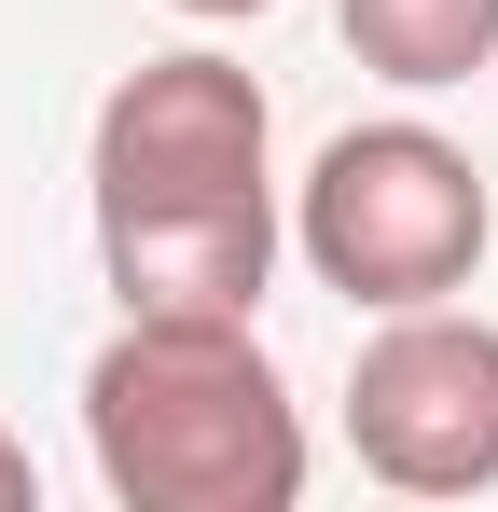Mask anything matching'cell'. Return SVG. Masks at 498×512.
Wrapping results in <instances>:
<instances>
[{"label":"cell","instance_id":"obj_1","mask_svg":"<svg viewBox=\"0 0 498 512\" xmlns=\"http://www.w3.org/2000/svg\"><path fill=\"white\" fill-rule=\"evenodd\" d=\"M277 111L236 56H139L125 84L97 97V263L125 305H222L249 319L277 277Z\"/></svg>","mask_w":498,"mask_h":512},{"label":"cell","instance_id":"obj_2","mask_svg":"<svg viewBox=\"0 0 498 512\" xmlns=\"http://www.w3.org/2000/svg\"><path fill=\"white\" fill-rule=\"evenodd\" d=\"M83 457L125 512H291L305 416L277 360L222 305H125V333L83 360Z\"/></svg>","mask_w":498,"mask_h":512},{"label":"cell","instance_id":"obj_3","mask_svg":"<svg viewBox=\"0 0 498 512\" xmlns=\"http://www.w3.org/2000/svg\"><path fill=\"white\" fill-rule=\"evenodd\" d=\"M485 167L443 139V125H346L305 194H291V250L319 263L346 305H457L471 263H485Z\"/></svg>","mask_w":498,"mask_h":512},{"label":"cell","instance_id":"obj_4","mask_svg":"<svg viewBox=\"0 0 498 512\" xmlns=\"http://www.w3.org/2000/svg\"><path fill=\"white\" fill-rule=\"evenodd\" d=\"M346 443L402 499L498 485V333L457 305H388V333L346 360Z\"/></svg>","mask_w":498,"mask_h":512},{"label":"cell","instance_id":"obj_5","mask_svg":"<svg viewBox=\"0 0 498 512\" xmlns=\"http://www.w3.org/2000/svg\"><path fill=\"white\" fill-rule=\"evenodd\" d=\"M332 28H346L360 70H388V84H415V97L471 84L498 56V0H332Z\"/></svg>","mask_w":498,"mask_h":512},{"label":"cell","instance_id":"obj_6","mask_svg":"<svg viewBox=\"0 0 498 512\" xmlns=\"http://www.w3.org/2000/svg\"><path fill=\"white\" fill-rule=\"evenodd\" d=\"M0 512H42V471H28V443L0 429Z\"/></svg>","mask_w":498,"mask_h":512},{"label":"cell","instance_id":"obj_7","mask_svg":"<svg viewBox=\"0 0 498 512\" xmlns=\"http://www.w3.org/2000/svg\"><path fill=\"white\" fill-rule=\"evenodd\" d=\"M180 14H208V28H222V14H263V0H180Z\"/></svg>","mask_w":498,"mask_h":512}]
</instances>
